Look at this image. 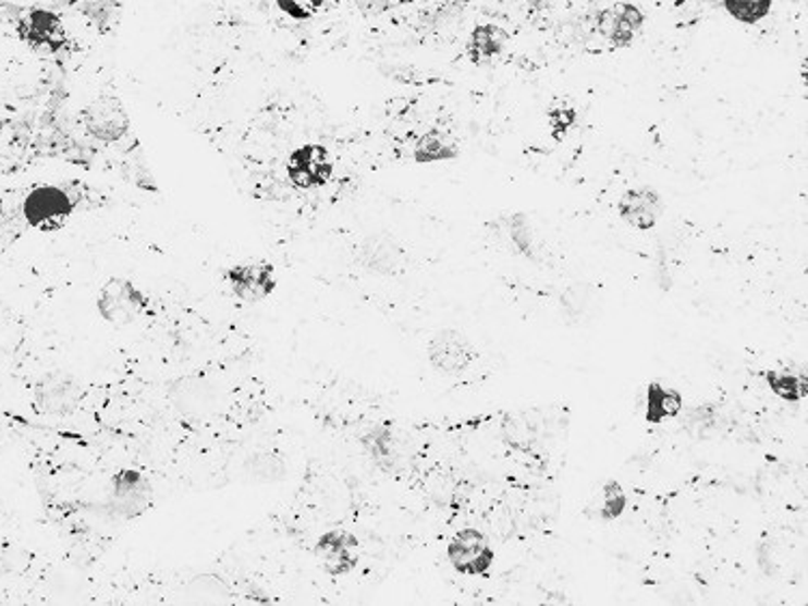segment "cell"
Returning <instances> with one entry per match:
<instances>
[{"label": "cell", "mask_w": 808, "mask_h": 606, "mask_svg": "<svg viewBox=\"0 0 808 606\" xmlns=\"http://www.w3.org/2000/svg\"><path fill=\"white\" fill-rule=\"evenodd\" d=\"M96 306L103 322L112 326H130L147 313L149 299L130 279L112 277L101 286Z\"/></svg>", "instance_id": "1"}, {"label": "cell", "mask_w": 808, "mask_h": 606, "mask_svg": "<svg viewBox=\"0 0 808 606\" xmlns=\"http://www.w3.org/2000/svg\"><path fill=\"white\" fill-rule=\"evenodd\" d=\"M85 398L81 380L63 369L44 374L33 387V404L48 416H70Z\"/></svg>", "instance_id": "2"}, {"label": "cell", "mask_w": 808, "mask_h": 606, "mask_svg": "<svg viewBox=\"0 0 808 606\" xmlns=\"http://www.w3.org/2000/svg\"><path fill=\"white\" fill-rule=\"evenodd\" d=\"M427 359L440 374L460 376L475 363L477 348L466 332L457 328H440L427 343Z\"/></svg>", "instance_id": "3"}, {"label": "cell", "mask_w": 808, "mask_h": 606, "mask_svg": "<svg viewBox=\"0 0 808 606\" xmlns=\"http://www.w3.org/2000/svg\"><path fill=\"white\" fill-rule=\"evenodd\" d=\"M231 294L244 303H261L266 299H270L274 292H277V286H279V279H277V268L266 262V259H257V262H244V264H235L231 268H227L222 272Z\"/></svg>", "instance_id": "4"}, {"label": "cell", "mask_w": 808, "mask_h": 606, "mask_svg": "<svg viewBox=\"0 0 808 606\" xmlns=\"http://www.w3.org/2000/svg\"><path fill=\"white\" fill-rule=\"evenodd\" d=\"M446 559L460 574L483 577L492 568L497 553L479 529H462L451 537Z\"/></svg>", "instance_id": "5"}, {"label": "cell", "mask_w": 808, "mask_h": 606, "mask_svg": "<svg viewBox=\"0 0 808 606\" xmlns=\"http://www.w3.org/2000/svg\"><path fill=\"white\" fill-rule=\"evenodd\" d=\"M154 490L147 477L136 469H121L110 480L108 509L121 518H138L151 507Z\"/></svg>", "instance_id": "6"}, {"label": "cell", "mask_w": 808, "mask_h": 606, "mask_svg": "<svg viewBox=\"0 0 808 606\" xmlns=\"http://www.w3.org/2000/svg\"><path fill=\"white\" fill-rule=\"evenodd\" d=\"M22 211L30 227L41 231H57L72 216L74 202L63 189L39 186L28 193L22 205Z\"/></svg>", "instance_id": "7"}, {"label": "cell", "mask_w": 808, "mask_h": 606, "mask_svg": "<svg viewBox=\"0 0 808 606\" xmlns=\"http://www.w3.org/2000/svg\"><path fill=\"white\" fill-rule=\"evenodd\" d=\"M20 39L39 54H57L68 44V31L61 17L46 9H30L17 22Z\"/></svg>", "instance_id": "8"}, {"label": "cell", "mask_w": 808, "mask_h": 606, "mask_svg": "<svg viewBox=\"0 0 808 606\" xmlns=\"http://www.w3.org/2000/svg\"><path fill=\"white\" fill-rule=\"evenodd\" d=\"M334 162L323 145L308 143L294 149L287 158V175L296 189L315 191L330 182Z\"/></svg>", "instance_id": "9"}, {"label": "cell", "mask_w": 808, "mask_h": 606, "mask_svg": "<svg viewBox=\"0 0 808 606\" xmlns=\"http://www.w3.org/2000/svg\"><path fill=\"white\" fill-rule=\"evenodd\" d=\"M85 130L100 143H117L130 132V114L117 96H98L83 112Z\"/></svg>", "instance_id": "10"}, {"label": "cell", "mask_w": 808, "mask_h": 606, "mask_svg": "<svg viewBox=\"0 0 808 606\" xmlns=\"http://www.w3.org/2000/svg\"><path fill=\"white\" fill-rule=\"evenodd\" d=\"M358 546L360 544L354 533L334 529L317 540L313 553L330 577H345L358 566Z\"/></svg>", "instance_id": "11"}, {"label": "cell", "mask_w": 808, "mask_h": 606, "mask_svg": "<svg viewBox=\"0 0 808 606\" xmlns=\"http://www.w3.org/2000/svg\"><path fill=\"white\" fill-rule=\"evenodd\" d=\"M664 214V202L660 193L651 186H636L621 195L619 199V216L625 225L638 231H649L656 227L660 216Z\"/></svg>", "instance_id": "12"}, {"label": "cell", "mask_w": 808, "mask_h": 606, "mask_svg": "<svg viewBox=\"0 0 808 606\" xmlns=\"http://www.w3.org/2000/svg\"><path fill=\"white\" fill-rule=\"evenodd\" d=\"M642 11L629 2H619L610 7L600 17V33L612 46H627L642 28Z\"/></svg>", "instance_id": "13"}, {"label": "cell", "mask_w": 808, "mask_h": 606, "mask_svg": "<svg viewBox=\"0 0 808 606\" xmlns=\"http://www.w3.org/2000/svg\"><path fill=\"white\" fill-rule=\"evenodd\" d=\"M358 262H360L365 268H369L371 272H378V275L391 277V275L402 272L405 257L404 251L400 249L397 242H393V240H389V238H369V240L363 242V246H360Z\"/></svg>", "instance_id": "14"}, {"label": "cell", "mask_w": 808, "mask_h": 606, "mask_svg": "<svg viewBox=\"0 0 808 606\" xmlns=\"http://www.w3.org/2000/svg\"><path fill=\"white\" fill-rule=\"evenodd\" d=\"M684 398L677 389H669L662 383H649L645 396V419L649 423H662L682 414Z\"/></svg>", "instance_id": "15"}, {"label": "cell", "mask_w": 808, "mask_h": 606, "mask_svg": "<svg viewBox=\"0 0 808 606\" xmlns=\"http://www.w3.org/2000/svg\"><path fill=\"white\" fill-rule=\"evenodd\" d=\"M460 156L457 141L440 130H431L423 134L414 145V160L420 165L440 162V160H453Z\"/></svg>", "instance_id": "16"}, {"label": "cell", "mask_w": 808, "mask_h": 606, "mask_svg": "<svg viewBox=\"0 0 808 606\" xmlns=\"http://www.w3.org/2000/svg\"><path fill=\"white\" fill-rule=\"evenodd\" d=\"M506 46V33L494 24L477 26L468 41V57L475 63H483L492 57H499Z\"/></svg>", "instance_id": "17"}, {"label": "cell", "mask_w": 808, "mask_h": 606, "mask_svg": "<svg viewBox=\"0 0 808 606\" xmlns=\"http://www.w3.org/2000/svg\"><path fill=\"white\" fill-rule=\"evenodd\" d=\"M763 378H766L770 391L785 402H800L807 396V378L805 376H794V374L768 369L763 374Z\"/></svg>", "instance_id": "18"}, {"label": "cell", "mask_w": 808, "mask_h": 606, "mask_svg": "<svg viewBox=\"0 0 808 606\" xmlns=\"http://www.w3.org/2000/svg\"><path fill=\"white\" fill-rule=\"evenodd\" d=\"M363 447L367 449V453L380 464V466H387L393 458V432L387 427V425H376L371 427L363 438H360Z\"/></svg>", "instance_id": "19"}, {"label": "cell", "mask_w": 808, "mask_h": 606, "mask_svg": "<svg viewBox=\"0 0 808 606\" xmlns=\"http://www.w3.org/2000/svg\"><path fill=\"white\" fill-rule=\"evenodd\" d=\"M772 4H774V0H724L726 11L744 24H755L761 17H766L770 13Z\"/></svg>", "instance_id": "20"}, {"label": "cell", "mask_w": 808, "mask_h": 606, "mask_svg": "<svg viewBox=\"0 0 808 606\" xmlns=\"http://www.w3.org/2000/svg\"><path fill=\"white\" fill-rule=\"evenodd\" d=\"M285 464L279 460L277 453H255L248 462L246 469L253 473V477L266 480V482H277L283 477Z\"/></svg>", "instance_id": "21"}, {"label": "cell", "mask_w": 808, "mask_h": 606, "mask_svg": "<svg viewBox=\"0 0 808 606\" xmlns=\"http://www.w3.org/2000/svg\"><path fill=\"white\" fill-rule=\"evenodd\" d=\"M509 238L515 246V251L524 257H530L532 259V231H530V225L526 222V216L524 214H515L509 222Z\"/></svg>", "instance_id": "22"}, {"label": "cell", "mask_w": 808, "mask_h": 606, "mask_svg": "<svg viewBox=\"0 0 808 606\" xmlns=\"http://www.w3.org/2000/svg\"><path fill=\"white\" fill-rule=\"evenodd\" d=\"M627 507V497H625V490L621 488L619 482L610 480L608 484H604V506H602V518L604 520H616L623 516Z\"/></svg>", "instance_id": "23"}, {"label": "cell", "mask_w": 808, "mask_h": 606, "mask_svg": "<svg viewBox=\"0 0 808 606\" xmlns=\"http://www.w3.org/2000/svg\"><path fill=\"white\" fill-rule=\"evenodd\" d=\"M718 421V410L711 404L699 405L697 410H693V414L686 419V427L695 434V436H703L713 429Z\"/></svg>", "instance_id": "24"}, {"label": "cell", "mask_w": 808, "mask_h": 606, "mask_svg": "<svg viewBox=\"0 0 808 606\" xmlns=\"http://www.w3.org/2000/svg\"><path fill=\"white\" fill-rule=\"evenodd\" d=\"M576 121V110L567 104H556L550 108V128L556 141H563V136L570 132V128Z\"/></svg>", "instance_id": "25"}, {"label": "cell", "mask_w": 808, "mask_h": 606, "mask_svg": "<svg viewBox=\"0 0 808 606\" xmlns=\"http://www.w3.org/2000/svg\"><path fill=\"white\" fill-rule=\"evenodd\" d=\"M281 11L294 20H310L321 9L323 0H277Z\"/></svg>", "instance_id": "26"}, {"label": "cell", "mask_w": 808, "mask_h": 606, "mask_svg": "<svg viewBox=\"0 0 808 606\" xmlns=\"http://www.w3.org/2000/svg\"><path fill=\"white\" fill-rule=\"evenodd\" d=\"M2 128H4V123H2V119H0V134H2Z\"/></svg>", "instance_id": "27"}]
</instances>
